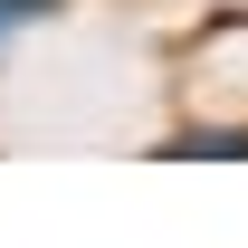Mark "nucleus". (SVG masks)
Wrapping results in <instances>:
<instances>
[{
  "label": "nucleus",
  "instance_id": "1",
  "mask_svg": "<svg viewBox=\"0 0 248 248\" xmlns=\"http://www.w3.org/2000/svg\"><path fill=\"white\" fill-rule=\"evenodd\" d=\"M162 162H248V124H182L162 134Z\"/></svg>",
  "mask_w": 248,
  "mask_h": 248
},
{
  "label": "nucleus",
  "instance_id": "2",
  "mask_svg": "<svg viewBox=\"0 0 248 248\" xmlns=\"http://www.w3.org/2000/svg\"><path fill=\"white\" fill-rule=\"evenodd\" d=\"M67 0H0V48H10V38L19 29H38V19H58Z\"/></svg>",
  "mask_w": 248,
  "mask_h": 248
}]
</instances>
